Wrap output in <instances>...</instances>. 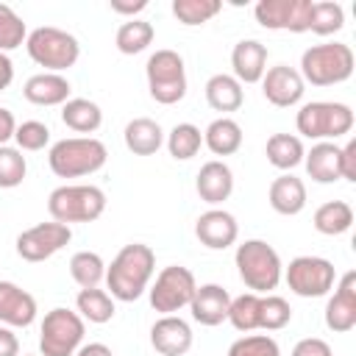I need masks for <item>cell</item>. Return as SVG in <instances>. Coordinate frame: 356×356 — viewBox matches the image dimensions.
I'll list each match as a JSON object with an SVG mask.
<instances>
[{
	"label": "cell",
	"mask_w": 356,
	"mask_h": 356,
	"mask_svg": "<svg viewBox=\"0 0 356 356\" xmlns=\"http://www.w3.org/2000/svg\"><path fill=\"white\" fill-rule=\"evenodd\" d=\"M153 270H156V253L150 245H142V242L125 245L106 267L108 295L122 303L142 298V292L147 289V284L153 278Z\"/></svg>",
	"instance_id": "cell-1"
},
{
	"label": "cell",
	"mask_w": 356,
	"mask_h": 356,
	"mask_svg": "<svg viewBox=\"0 0 356 356\" xmlns=\"http://www.w3.org/2000/svg\"><path fill=\"white\" fill-rule=\"evenodd\" d=\"M234 261H236V273H239L242 284L256 295H261V292L270 295L284 278L281 256L264 239H245L242 245H236Z\"/></svg>",
	"instance_id": "cell-2"
},
{
	"label": "cell",
	"mask_w": 356,
	"mask_h": 356,
	"mask_svg": "<svg viewBox=\"0 0 356 356\" xmlns=\"http://www.w3.org/2000/svg\"><path fill=\"white\" fill-rule=\"evenodd\" d=\"M108 159V150L95 136H67L58 139L50 153L47 164L58 178H83L97 172Z\"/></svg>",
	"instance_id": "cell-3"
},
{
	"label": "cell",
	"mask_w": 356,
	"mask_h": 356,
	"mask_svg": "<svg viewBox=\"0 0 356 356\" xmlns=\"http://www.w3.org/2000/svg\"><path fill=\"white\" fill-rule=\"evenodd\" d=\"M356 58L353 50L342 42H328V44H312L300 56V78L303 83L312 86H334L342 83L353 75Z\"/></svg>",
	"instance_id": "cell-4"
},
{
	"label": "cell",
	"mask_w": 356,
	"mask_h": 356,
	"mask_svg": "<svg viewBox=\"0 0 356 356\" xmlns=\"http://www.w3.org/2000/svg\"><path fill=\"white\" fill-rule=\"evenodd\" d=\"M47 211L56 222H95L106 211V192L92 184H64L47 197Z\"/></svg>",
	"instance_id": "cell-5"
},
{
	"label": "cell",
	"mask_w": 356,
	"mask_h": 356,
	"mask_svg": "<svg viewBox=\"0 0 356 356\" xmlns=\"http://www.w3.org/2000/svg\"><path fill=\"white\" fill-rule=\"evenodd\" d=\"M295 128L306 139L328 142V139L350 134V128H353V108L348 103L312 100V103L300 106V111L295 117Z\"/></svg>",
	"instance_id": "cell-6"
},
{
	"label": "cell",
	"mask_w": 356,
	"mask_h": 356,
	"mask_svg": "<svg viewBox=\"0 0 356 356\" xmlns=\"http://www.w3.org/2000/svg\"><path fill=\"white\" fill-rule=\"evenodd\" d=\"M25 50L39 67H44V72H64L81 56L78 39L53 25H42V28L31 31L25 39Z\"/></svg>",
	"instance_id": "cell-7"
},
{
	"label": "cell",
	"mask_w": 356,
	"mask_h": 356,
	"mask_svg": "<svg viewBox=\"0 0 356 356\" xmlns=\"http://www.w3.org/2000/svg\"><path fill=\"white\" fill-rule=\"evenodd\" d=\"M86 323L72 309H50L39 325V353L42 356H75L83 345Z\"/></svg>",
	"instance_id": "cell-8"
},
{
	"label": "cell",
	"mask_w": 356,
	"mask_h": 356,
	"mask_svg": "<svg viewBox=\"0 0 356 356\" xmlns=\"http://www.w3.org/2000/svg\"><path fill=\"white\" fill-rule=\"evenodd\" d=\"M145 75H147V89L150 97L161 106H172L178 100H184L186 95V67L184 58L175 50H156L147 64H145Z\"/></svg>",
	"instance_id": "cell-9"
},
{
	"label": "cell",
	"mask_w": 356,
	"mask_h": 356,
	"mask_svg": "<svg viewBox=\"0 0 356 356\" xmlns=\"http://www.w3.org/2000/svg\"><path fill=\"white\" fill-rule=\"evenodd\" d=\"M284 281L298 298H323L334 289L337 270L323 256H298L284 270Z\"/></svg>",
	"instance_id": "cell-10"
},
{
	"label": "cell",
	"mask_w": 356,
	"mask_h": 356,
	"mask_svg": "<svg viewBox=\"0 0 356 356\" xmlns=\"http://www.w3.org/2000/svg\"><path fill=\"white\" fill-rule=\"evenodd\" d=\"M195 289H197V281L192 270L181 264H170L156 275V284L147 289V295H150V306L159 314H175L189 306Z\"/></svg>",
	"instance_id": "cell-11"
},
{
	"label": "cell",
	"mask_w": 356,
	"mask_h": 356,
	"mask_svg": "<svg viewBox=\"0 0 356 356\" xmlns=\"http://www.w3.org/2000/svg\"><path fill=\"white\" fill-rule=\"evenodd\" d=\"M312 3L314 0H259L256 8H253V17L267 31L306 33Z\"/></svg>",
	"instance_id": "cell-12"
},
{
	"label": "cell",
	"mask_w": 356,
	"mask_h": 356,
	"mask_svg": "<svg viewBox=\"0 0 356 356\" xmlns=\"http://www.w3.org/2000/svg\"><path fill=\"white\" fill-rule=\"evenodd\" d=\"M70 239H72L70 225L56 222V220L39 222L17 236V256L22 261H44V259L56 256Z\"/></svg>",
	"instance_id": "cell-13"
},
{
	"label": "cell",
	"mask_w": 356,
	"mask_h": 356,
	"mask_svg": "<svg viewBox=\"0 0 356 356\" xmlns=\"http://www.w3.org/2000/svg\"><path fill=\"white\" fill-rule=\"evenodd\" d=\"M259 83H261V92H264L267 103H273L278 108L298 106L303 100V92H306V83H303L300 72L295 67H286V64L270 67Z\"/></svg>",
	"instance_id": "cell-14"
},
{
	"label": "cell",
	"mask_w": 356,
	"mask_h": 356,
	"mask_svg": "<svg viewBox=\"0 0 356 356\" xmlns=\"http://www.w3.org/2000/svg\"><path fill=\"white\" fill-rule=\"evenodd\" d=\"M325 325L337 334H348L356 325V273L348 270L337 284L334 295L325 303Z\"/></svg>",
	"instance_id": "cell-15"
},
{
	"label": "cell",
	"mask_w": 356,
	"mask_h": 356,
	"mask_svg": "<svg viewBox=\"0 0 356 356\" xmlns=\"http://www.w3.org/2000/svg\"><path fill=\"white\" fill-rule=\"evenodd\" d=\"M195 236L200 239V245H206L209 250H225L236 242L239 236V225L236 217L225 209H209L197 217L195 222Z\"/></svg>",
	"instance_id": "cell-16"
},
{
	"label": "cell",
	"mask_w": 356,
	"mask_h": 356,
	"mask_svg": "<svg viewBox=\"0 0 356 356\" xmlns=\"http://www.w3.org/2000/svg\"><path fill=\"white\" fill-rule=\"evenodd\" d=\"M192 328L178 314H161L150 328V345L161 356H184L192 348Z\"/></svg>",
	"instance_id": "cell-17"
},
{
	"label": "cell",
	"mask_w": 356,
	"mask_h": 356,
	"mask_svg": "<svg viewBox=\"0 0 356 356\" xmlns=\"http://www.w3.org/2000/svg\"><path fill=\"white\" fill-rule=\"evenodd\" d=\"M36 320V298L14 281H0V325L28 328Z\"/></svg>",
	"instance_id": "cell-18"
},
{
	"label": "cell",
	"mask_w": 356,
	"mask_h": 356,
	"mask_svg": "<svg viewBox=\"0 0 356 356\" xmlns=\"http://www.w3.org/2000/svg\"><path fill=\"white\" fill-rule=\"evenodd\" d=\"M228 306H231V295L220 284H200L189 300L192 320L200 325H209V328L228 320Z\"/></svg>",
	"instance_id": "cell-19"
},
{
	"label": "cell",
	"mask_w": 356,
	"mask_h": 356,
	"mask_svg": "<svg viewBox=\"0 0 356 356\" xmlns=\"http://www.w3.org/2000/svg\"><path fill=\"white\" fill-rule=\"evenodd\" d=\"M195 189H197L200 200H206L209 206H220L234 192V172H231V167L225 161H220V159L206 161L200 167L197 178H195Z\"/></svg>",
	"instance_id": "cell-20"
},
{
	"label": "cell",
	"mask_w": 356,
	"mask_h": 356,
	"mask_svg": "<svg viewBox=\"0 0 356 356\" xmlns=\"http://www.w3.org/2000/svg\"><path fill=\"white\" fill-rule=\"evenodd\" d=\"M234 78L239 83H259L267 72V47L259 39H242L231 50Z\"/></svg>",
	"instance_id": "cell-21"
},
{
	"label": "cell",
	"mask_w": 356,
	"mask_h": 356,
	"mask_svg": "<svg viewBox=\"0 0 356 356\" xmlns=\"http://www.w3.org/2000/svg\"><path fill=\"white\" fill-rule=\"evenodd\" d=\"M70 81L61 72H36L25 81L22 95L33 106H64L70 100Z\"/></svg>",
	"instance_id": "cell-22"
},
{
	"label": "cell",
	"mask_w": 356,
	"mask_h": 356,
	"mask_svg": "<svg viewBox=\"0 0 356 356\" xmlns=\"http://www.w3.org/2000/svg\"><path fill=\"white\" fill-rule=\"evenodd\" d=\"M267 197H270L273 211H278L284 217H295V214H300L306 209V184L298 175L284 172L270 184Z\"/></svg>",
	"instance_id": "cell-23"
},
{
	"label": "cell",
	"mask_w": 356,
	"mask_h": 356,
	"mask_svg": "<svg viewBox=\"0 0 356 356\" xmlns=\"http://www.w3.org/2000/svg\"><path fill=\"white\" fill-rule=\"evenodd\" d=\"M122 139H125V147L134 153V156H153L159 153V147L164 145V131L156 120L150 117H136L125 125L122 131Z\"/></svg>",
	"instance_id": "cell-24"
},
{
	"label": "cell",
	"mask_w": 356,
	"mask_h": 356,
	"mask_svg": "<svg viewBox=\"0 0 356 356\" xmlns=\"http://www.w3.org/2000/svg\"><path fill=\"white\" fill-rule=\"evenodd\" d=\"M303 164L312 181L317 184H334L342 178L339 172V147L334 142H317L312 150L303 153Z\"/></svg>",
	"instance_id": "cell-25"
},
{
	"label": "cell",
	"mask_w": 356,
	"mask_h": 356,
	"mask_svg": "<svg viewBox=\"0 0 356 356\" xmlns=\"http://www.w3.org/2000/svg\"><path fill=\"white\" fill-rule=\"evenodd\" d=\"M206 103L214 108V111H236L242 108L245 103V92H242V83L234 78V75H225V72H217L206 81Z\"/></svg>",
	"instance_id": "cell-26"
},
{
	"label": "cell",
	"mask_w": 356,
	"mask_h": 356,
	"mask_svg": "<svg viewBox=\"0 0 356 356\" xmlns=\"http://www.w3.org/2000/svg\"><path fill=\"white\" fill-rule=\"evenodd\" d=\"M61 122L75 134H95L103 125V111L95 100L86 97H70L61 106Z\"/></svg>",
	"instance_id": "cell-27"
},
{
	"label": "cell",
	"mask_w": 356,
	"mask_h": 356,
	"mask_svg": "<svg viewBox=\"0 0 356 356\" xmlns=\"http://www.w3.org/2000/svg\"><path fill=\"white\" fill-rule=\"evenodd\" d=\"M203 145L214 156H234L242 147V128L231 117H217L203 131Z\"/></svg>",
	"instance_id": "cell-28"
},
{
	"label": "cell",
	"mask_w": 356,
	"mask_h": 356,
	"mask_svg": "<svg viewBox=\"0 0 356 356\" xmlns=\"http://www.w3.org/2000/svg\"><path fill=\"white\" fill-rule=\"evenodd\" d=\"M303 153H306V147H303L300 136H295V134H273L267 139V147H264L267 161L284 172L303 164Z\"/></svg>",
	"instance_id": "cell-29"
},
{
	"label": "cell",
	"mask_w": 356,
	"mask_h": 356,
	"mask_svg": "<svg viewBox=\"0 0 356 356\" xmlns=\"http://www.w3.org/2000/svg\"><path fill=\"white\" fill-rule=\"evenodd\" d=\"M312 222H314V228H317L320 234H325V236H339V234L350 231V225H353V209H350V203H345V200H328V203L317 206Z\"/></svg>",
	"instance_id": "cell-30"
},
{
	"label": "cell",
	"mask_w": 356,
	"mask_h": 356,
	"mask_svg": "<svg viewBox=\"0 0 356 356\" xmlns=\"http://www.w3.org/2000/svg\"><path fill=\"white\" fill-rule=\"evenodd\" d=\"M153 36H156L153 25H150L147 19H136V17H134V19L122 22V25L117 28L114 44H117L120 53L136 56V53H142V50H147V47L153 44Z\"/></svg>",
	"instance_id": "cell-31"
},
{
	"label": "cell",
	"mask_w": 356,
	"mask_h": 356,
	"mask_svg": "<svg viewBox=\"0 0 356 356\" xmlns=\"http://www.w3.org/2000/svg\"><path fill=\"white\" fill-rule=\"evenodd\" d=\"M75 306H78V314L83 317V323H95V325H103L114 317V298L106 292V289H81L78 298H75Z\"/></svg>",
	"instance_id": "cell-32"
},
{
	"label": "cell",
	"mask_w": 356,
	"mask_h": 356,
	"mask_svg": "<svg viewBox=\"0 0 356 356\" xmlns=\"http://www.w3.org/2000/svg\"><path fill=\"white\" fill-rule=\"evenodd\" d=\"M167 150L175 161H189L192 156H197V150L203 147V131L192 122H178L167 136Z\"/></svg>",
	"instance_id": "cell-33"
},
{
	"label": "cell",
	"mask_w": 356,
	"mask_h": 356,
	"mask_svg": "<svg viewBox=\"0 0 356 356\" xmlns=\"http://www.w3.org/2000/svg\"><path fill=\"white\" fill-rule=\"evenodd\" d=\"M70 275L81 289L100 286V281H106V261L95 250H78L70 259Z\"/></svg>",
	"instance_id": "cell-34"
},
{
	"label": "cell",
	"mask_w": 356,
	"mask_h": 356,
	"mask_svg": "<svg viewBox=\"0 0 356 356\" xmlns=\"http://www.w3.org/2000/svg\"><path fill=\"white\" fill-rule=\"evenodd\" d=\"M259 314H261V295L256 292H245L239 298H231L228 306V323L236 331H256L259 328Z\"/></svg>",
	"instance_id": "cell-35"
},
{
	"label": "cell",
	"mask_w": 356,
	"mask_h": 356,
	"mask_svg": "<svg viewBox=\"0 0 356 356\" xmlns=\"http://www.w3.org/2000/svg\"><path fill=\"white\" fill-rule=\"evenodd\" d=\"M222 11L220 0H172V14L181 25H203Z\"/></svg>",
	"instance_id": "cell-36"
},
{
	"label": "cell",
	"mask_w": 356,
	"mask_h": 356,
	"mask_svg": "<svg viewBox=\"0 0 356 356\" xmlns=\"http://www.w3.org/2000/svg\"><path fill=\"white\" fill-rule=\"evenodd\" d=\"M342 25H345V11L339 3H331V0L312 3V14H309V31L312 33L331 36V33L342 31Z\"/></svg>",
	"instance_id": "cell-37"
},
{
	"label": "cell",
	"mask_w": 356,
	"mask_h": 356,
	"mask_svg": "<svg viewBox=\"0 0 356 356\" xmlns=\"http://www.w3.org/2000/svg\"><path fill=\"white\" fill-rule=\"evenodd\" d=\"M28 161L19 147L0 145V189H14L25 181Z\"/></svg>",
	"instance_id": "cell-38"
},
{
	"label": "cell",
	"mask_w": 356,
	"mask_h": 356,
	"mask_svg": "<svg viewBox=\"0 0 356 356\" xmlns=\"http://www.w3.org/2000/svg\"><path fill=\"white\" fill-rule=\"evenodd\" d=\"M25 39H28V28H25L22 17L11 6L0 3V53L17 50Z\"/></svg>",
	"instance_id": "cell-39"
},
{
	"label": "cell",
	"mask_w": 356,
	"mask_h": 356,
	"mask_svg": "<svg viewBox=\"0 0 356 356\" xmlns=\"http://www.w3.org/2000/svg\"><path fill=\"white\" fill-rule=\"evenodd\" d=\"M292 309L281 295H261V314H259V328L264 331H278L289 325Z\"/></svg>",
	"instance_id": "cell-40"
},
{
	"label": "cell",
	"mask_w": 356,
	"mask_h": 356,
	"mask_svg": "<svg viewBox=\"0 0 356 356\" xmlns=\"http://www.w3.org/2000/svg\"><path fill=\"white\" fill-rule=\"evenodd\" d=\"M228 356H281V348L267 334H248L228 348Z\"/></svg>",
	"instance_id": "cell-41"
},
{
	"label": "cell",
	"mask_w": 356,
	"mask_h": 356,
	"mask_svg": "<svg viewBox=\"0 0 356 356\" xmlns=\"http://www.w3.org/2000/svg\"><path fill=\"white\" fill-rule=\"evenodd\" d=\"M14 142H17L19 150H31V153L33 150H44V145L50 142V128L44 122H39V120H25V122L17 125Z\"/></svg>",
	"instance_id": "cell-42"
},
{
	"label": "cell",
	"mask_w": 356,
	"mask_h": 356,
	"mask_svg": "<svg viewBox=\"0 0 356 356\" xmlns=\"http://www.w3.org/2000/svg\"><path fill=\"white\" fill-rule=\"evenodd\" d=\"M292 356H334L328 342L320 337H306L292 348Z\"/></svg>",
	"instance_id": "cell-43"
},
{
	"label": "cell",
	"mask_w": 356,
	"mask_h": 356,
	"mask_svg": "<svg viewBox=\"0 0 356 356\" xmlns=\"http://www.w3.org/2000/svg\"><path fill=\"white\" fill-rule=\"evenodd\" d=\"M339 172L345 181H356V139L339 147Z\"/></svg>",
	"instance_id": "cell-44"
},
{
	"label": "cell",
	"mask_w": 356,
	"mask_h": 356,
	"mask_svg": "<svg viewBox=\"0 0 356 356\" xmlns=\"http://www.w3.org/2000/svg\"><path fill=\"white\" fill-rule=\"evenodd\" d=\"M0 356H19V339L8 325H0Z\"/></svg>",
	"instance_id": "cell-45"
},
{
	"label": "cell",
	"mask_w": 356,
	"mask_h": 356,
	"mask_svg": "<svg viewBox=\"0 0 356 356\" xmlns=\"http://www.w3.org/2000/svg\"><path fill=\"white\" fill-rule=\"evenodd\" d=\"M108 6H111L114 14H125V17L134 19V14H139V11L147 8V0H136V3H134V0H111Z\"/></svg>",
	"instance_id": "cell-46"
},
{
	"label": "cell",
	"mask_w": 356,
	"mask_h": 356,
	"mask_svg": "<svg viewBox=\"0 0 356 356\" xmlns=\"http://www.w3.org/2000/svg\"><path fill=\"white\" fill-rule=\"evenodd\" d=\"M14 131H17V120L8 108H0V145H8L14 139Z\"/></svg>",
	"instance_id": "cell-47"
},
{
	"label": "cell",
	"mask_w": 356,
	"mask_h": 356,
	"mask_svg": "<svg viewBox=\"0 0 356 356\" xmlns=\"http://www.w3.org/2000/svg\"><path fill=\"white\" fill-rule=\"evenodd\" d=\"M11 81H14V64H11V58L6 53H0V92L8 89Z\"/></svg>",
	"instance_id": "cell-48"
},
{
	"label": "cell",
	"mask_w": 356,
	"mask_h": 356,
	"mask_svg": "<svg viewBox=\"0 0 356 356\" xmlns=\"http://www.w3.org/2000/svg\"><path fill=\"white\" fill-rule=\"evenodd\" d=\"M75 356H114V353H111V348L103 345V342H89V345H81V348L75 350Z\"/></svg>",
	"instance_id": "cell-49"
},
{
	"label": "cell",
	"mask_w": 356,
	"mask_h": 356,
	"mask_svg": "<svg viewBox=\"0 0 356 356\" xmlns=\"http://www.w3.org/2000/svg\"><path fill=\"white\" fill-rule=\"evenodd\" d=\"M25 356H33V353H25Z\"/></svg>",
	"instance_id": "cell-50"
}]
</instances>
